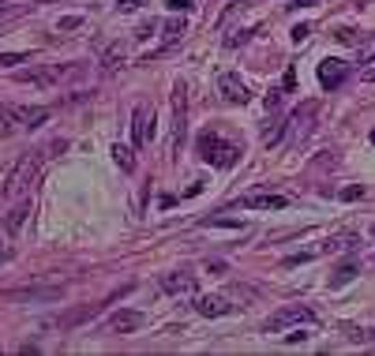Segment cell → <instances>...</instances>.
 Masks as SVG:
<instances>
[{
    "mask_svg": "<svg viewBox=\"0 0 375 356\" xmlns=\"http://www.w3.org/2000/svg\"><path fill=\"white\" fill-rule=\"evenodd\" d=\"M4 4H8V0H0V8H4Z\"/></svg>",
    "mask_w": 375,
    "mask_h": 356,
    "instance_id": "29",
    "label": "cell"
},
{
    "mask_svg": "<svg viewBox=\"0 0 375 356\" xmlns=\"http://www.w3.org/2000/svg\"><path fill=\"white\" fill-rule=\"evenodd\" d=\"M169 12H191V0H166Z\"/></svg>",
    "mask_w": 375,
    "mask_h": 356,
    "instance_id": "24",
    "label": "cell"
},
{
    "mask_svg": "<svg viewBox=\"0 0 375 356\" xmlns=\"http://www.w3.org/2000/svg\"><path fill=\"white\" fill-rule=\"evenodd\" d=\"M300 323H308V326H312L315 323V312H312V308H281V312H274L270 319H267V326H263V330H267V334H281V330H286V326H300Z\"/></svg>",
    "mask_w": 375,
    "mask_h": 356,
    "instance_id": "4",
    "label": "cell"
},
{
    "mask_svg": "<svg viewBox=\"0 0 375 356\" xmlns=\"http://www.w3.org/2000/svg\"><path fill=\"white\" fill-rule=\"evenodd\" d=\"M23 60H26V53H0V68H15Z\"/></svg>",
    "mask_w": 375,
    "mask_h": 356,
    "instance_id": "21",
    "label": "cell"
},
{
    "mask_svg": "<svg viewBox=\"0 0 375 356\" xmlns=\"http://www.w3.org/2000/svg\"><path fill=\"white\" fill-rule=\"evenodd\" d=\"M26 214H30V195L15 199V203L8 206V214H4V229L12 233V236H19V229H23V222H26Z\"/></svg>",
    "mask_w": 375,
    "mask_h": 356,
    "instance_id": "10",
    "label": "cell"
},
{
    "mask_svg": "<svg viewBox=\"0 0 375 356\" xmlns=\"http://www.w3.org/2000/svg\"><path fill=\"white\" fill-rule=\"evenodd\" d=\"M334 38L342 42V45H364V42H368V34L349 30V26H338V30H334Z\"/></svg>",
    "mask_w": 375,
    "mask_h": 356,
    "instance_id": "16",
    "label": "cell"
},
{
    "mask_svg": "<svg viewBox=\"0 0 375 356\" xmlns=\"http://www.w3.org/2000/svg\"><path fill=\"white\" fill-rule=\"evenodd\" d=\"M184 34V19H169L166 23V38H180Z\"/></svg>",
    "mask_w": 375,
    "mask_h": 356,
    "instance_id": "22",
    "label": "cell"
},
{
    "mask_svg": "<svg viewBox=\"0 0 375 356\" xmlns=\"http://www.w3.org/2000/svg\"><path fill=\"white\" fill-rule=\"evenodd\" d=\"M113 158H116V166H121L124 172H132V169H135V158H132V147H121V143H116V147H113Z\"/></svg>",
    "mask_w": 375,
    "mask_h": 356,
    "instance_id": "17",
    "label": "cell"
},
{
    "mask_svg": "<svg viewBox=\"0 0 375 356\" xmlns=\"http://www.w3.org/2000/svg\"><path fill=\"white\" fill-rule=\"evenodd\" d=\"M23 127V105H0V135H15Z\"/></svg>",
    "mask_w": 375,
    "mask_h": 356,
    "instance_id": "12",
    "label": "cell"
},
{
    "mask_svg": "<svg viewBox=\"0 0 375 356\" xmlns=\"http://www.w3.org/2000/svg\"><path fill=\"white\" fill-rule=\"evenodd\" d=\"M308 34H312V26H308V23H300V26H297V30H293V42H297V45H300V42H304V38H308Z\"/></svg>",
    "mask_w": 375,
    "mask_h": 356,
    "instance_id": "25",
    "label": "cell"
},
{
    "mask_svg": "<svg viewBox=\"0 0 375 356\" xmlns=\"http://www.w3.org/2000/svg\"><path fill=\"white\" fill-rule=\"evenodd\" d=\"M360 195H364V188H345V191H342L345 203H353V199H360Z\"/></svg>",
    "mask_w": 375,
    "mask_h": 356,
    "instance_id": "26",
    "label": "cell"
},
{
    "mask_svg": "<svg viewBox=\"0 0 375 356\" xmlns=\"http://www.w3.org/2000/svg\"><path fill=\"white\" fill-rule=\"evenodd\" d=\"M372 233H375V229H372Z\"/></svg>",
    "mask_w": 375,
    "mask_h": 356,
    "instance_id": "31",
    "label": "cell"
},
{
    "mask_svg": "<svg viewBox=\"0 0 375 356\" xmlns=\"http://www.w3.org/2000/svg\"><path fill=\"white\" fill-rule=\"evenodd\" d=\"M45 121H49V109H42V105H23V127H26V132L42 127Z\"/></svg>",
    "mask_w": 375,
    "mask_h": 356,
    "instance_id": "15",
    "label": "cell"
},
{
    "mask_svg": "<svg viewBox=\"0 0 375 356\" xmlns=\"http://www.w3.org/2000/svg\"><path fill=\"white\" fill-rule=\"evenodd\" d=\"M132 132H135V147H146L154 139V109L139 105L132 113Z\"/></svg>",
    "mask_w": 375,
    "mask_h": 356,
    "instance_id": "6",
    "label": "cell"
},
{
    "mask_svg": "<svg viewBox=\"0 0 375 356\" xmlns=\"http://www.w3.org/2000/svg\"><path fill=\"white\" fill-rule=\"evenodd\" d=\"M116 64H124V45H109L102 53V68H116Z\"/></svg>",
    "mask_w": 375,
    "mask_h": 356,
    "instance_id": "18",
    "label": "cell"
},
{
    "mask_svg": "<svg viewBox=\"0 0 375 356\" xmlns=\"http://www.w3.org/2000/svg\"><path fill=\"white\" fill-rule=\"evenodd\" d=\"M195 312L214 319V315H229L233 304H225V296H195Z\"/></svg>",
    "mask_w": 375,
    "mask_h": 356,
    "instance_id": "11",
    "label": "cell"
},
{
    "mask_svg": "<svg viewBox=\"0 0 375 356\" xmlns=\"http://www.w3.org/2000/svg\"><path fill=\"white\" fill-rule=\"evenodd\" d=\"M319 116V102L312 98V102H304L300 109H293V116L286 121V132H293V143H300L308 132H312V121Z\"/></svg>",
    "mask_w": 375,
    "mask_h": 356,
    "instance_id": "5",
    "label": "cell"
},
{
    "mask_svg": "<svg viewBox=\"0 0 375 356\" xmlns=\"http://www.w3.org/2000/svg\"><path fill=\"white\" fill-rule=\"evenodd\" d=\"M64 296L60 285H30V289H8L4 300L8 304H57Z\"/></svg>",
    "mask_w": 375,
    "mask_h": 356,
    "instance_id": "3",
    "label": "cell"
},
{
    "mask_svg": "<svg viewBox=\"0 0 375 356\" xmlns=\"http://www.w3.org/2000/svg\"><path fill=\"white\" fill-rule=\"evenodd\" d=\"M244 206L248 210H281L286 206V195H263V191H255V195H244Z\"/></svg>",
    "mask_w": 375,
    "mask_h": 356,
    "instance_id": "14",
    "label": "cell"
},
{
    "mask_svg": "<svg viewBox=\"0 0 375 356\" xmlns=\"http://www.w3.org/2000/svg\"><path fill=\"white\" fill-rule=\"evenodd\" d=\"M139 326H143L139 312H116L113 319H109V330L113 334H132V330H139Z\"/></svg>",
    "mask_w": 375,
    "mask_h": 356,
    "instance_id": "13",
    "label": "cell"
},
{
    "mask_svg": "<svg viewBox=\"0 0 375 356\" xmlns=\"http://www.w3.org/2000/svg\"><path fill=\"white\" fill-rule=\"evenodd\" d=\"M372 143H375V132H372Z\"/></svg>",
    "mask_w": 375,
    "mask_h": 356,
    "instance_id": "30",
    "label": "cell"
},
{
    "mask_svg": "<svg viewBox=\"0 0 375 356\" xmlns=\"http://www.w3.org/2000/svg\"><path fill=\"white\" fill-rule=\"evenodd\" d=\"M139 4H143V0H116V8H121V12H135Z\"/></svg>",
    "mask_w": 375,
    "mask_h": 356,
    "instance_id": "27",
    "label": "cell"
},
{
    "mask_svg": "<svg viewBox=\"0 0 375 356\" xmlns=\"http://www.w3.org/2000/svg\"><path fill=\"white\" fill-rule=\"evenodd\" d=\"M79 26H83V15H64V19L57 23V30L68 34V30H79Z\"/></svg>",
    "mask_w": 375,
    "mask_h": 356,
    "instance_id": "19",
    "label": "cell"
},
{
    "mask_svg": "<svg viewBox=\"0 0 375 356\" xmlns=\"http://www.w3.org/2000/svg\"><path fill=\"white\" fill-rule=\"evenodd\" d=\"M162 289L173 293V296H191V293H195V274H188V270L166 274V278H162Z\"/></svg>",
    "mask_w": 375,
    "mask_h": 356,
    "instance_id": "8",
    "label": "cell"
},
{
    "mask_svg": "<svg viewBox=\"0 0 375 356\" xmlns=\"http://www.w3.org/2000/svg\"><path fill=\"white\" fill-rule=\"evenodd\" d=\"M195 150H199V158L210 161V166H218V169H229V166H236V158H241V147H236V143H225L222 135H214V132L199 135Z\"/></svg>",
    "mask_w": 375,
    "mask_h": 356,
    "instance_id": "1",
    "label": "cell"
},
{
    "mask_svg": "<svg viewBox=\"0 0 375 356\" xmlns=\"http://www.w3.org/2000/svg\"><path fill=\"white\" fill-rule=\"evenodd\" d=\"M345 60H334V57H326L323 64H319V83H323L326 90H334V87H342L345 83Z\"/></svg>",
    "mask_w": 375,
    "mask_h": 356,
    "instance_id": "9",
    "label": "cell"
},
{
    "mask_svg": "<svg viewBox=\"0 0 375 356\" xmlns=\"http://www.w3.org/2000/svg\"><path fill=\"white\" fill-rule=\"evenodd\" d=\"M218 94H222L229 105H244V102H248V87H244L241 75H233V71H225V75L218 79Z\"/></svg>",
    "mask_w": 375,
    "mask_h": 356,
    "instance_id": "7",
    "label": "cell"
},
{
    "mask_svg": "<svg viewBox=\"0 0 375 356\" xmlns=\"http://www.w3.org/2000/svg\"><path fill=\"white\" fill-rule=\"evenodd\" d=\"M42 158H45V154H42V150H34V154H26V158L19 161V166L12 169V177H8V188H4V199H23V195H26L30 180L38 177Z\"/></svg>",
    "mask_w": 375,
    "mask_h": 356,
    "instance_id": "2",
    "label": "cell"
},
{
    "mask_svg": "<svg viewBox=\"0 0 375 356\" xmlns=\"http://www.w3.org/2000/svg\"><path fill=\"white\" fill-rule=\"evenodd\" d=\"M278 102H281L278 90H270V94H267V109H278Z\"/></svg>",
    "mask_w": 375,
    "mask_h": 356,
    "instance_id": "28",
    "label": "cell"
},
{
    "mask_svg": "<svg viewBox=\"0 0 375 356\" xmlns=\"http://www.w3.org/2000/svg\"><path fill=\"white\" fill-rule=\"evenodd\" d=\"M349 337L353 341H375V330H356V326H349Z\"/></svg>",
    "mask_w": 375,
    "mask_h": 356,
    "instance_id": "23",
    "label": "cell"
},
{
    "mask_svg": "<svg viewBox=\"0 0 375 356\" xmlns=\"http://www.w3.org/2000/svg\"><path fill=\"white\" fill-rule=\"evenodd\" d=\"M353 274H356V267H353V262H345V267H342V270H338L334 278H331V285H345V281H349Z\"/></svg>",
    "mask_w": 375,
    "mask_h": 356,
    "instance_id": "20",
    "label": "cell"
}]
</instances>
